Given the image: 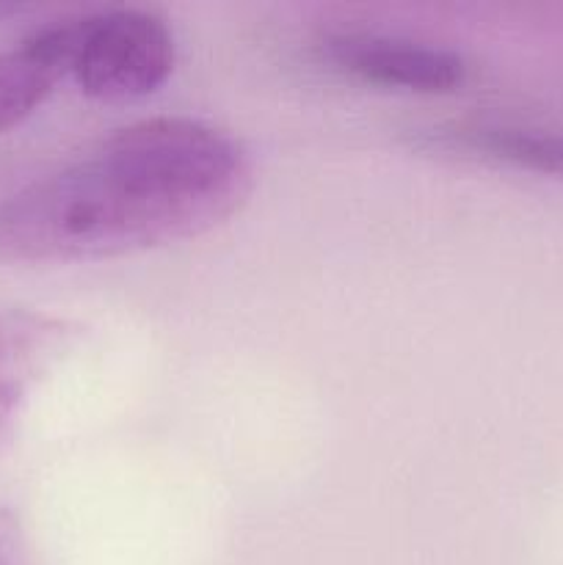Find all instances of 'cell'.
<instances>
[{
  "label": "cell",
  "instance_id": "4",
  "mask_svg": "<svg viewBox=\"0 0 563 565\" xmlns=\"http://www.w3.org/2000/svg\"><path fill=\"white\" fill-rule=\"evenodd\" d=\"M77 331L70 320L31 309L0 312V452L14 441L31 390L70 351Z\"/></svg>",
  "mask_w": 563,
  "mask_h": 565
},
{
  "label": "cell",
  "instance_id": "5",
  "mask_svg": "<svg viewBox=\"0 0 563 565\" xmlns=\"http://www.w3.org/2000/svg\"><path fill=\"white\" fill-rule=\"evenodd\" d=\"M81 20L55 22L0 50V132L28 119L53 88L72 75Z\"/></svg>",
  "mask_w": 563,
  "mask_h": 565
},
{
  "label": "cell",
  "instance_id": "2",
  "mask_svg": "<svg viewBox=\"0 0 563 565\" xmlns=\"http://www.w3.org/2000/svg\"><path fill=\"white\" fill-rule=\"evenodd\" d=\"M171 70L174 36L160 17L116 9L81 20L72 75L86 97L132 103L163 86Z\"/></svg>",
  "mask_w": 563,
  "mask_h": 565
},
{
  "label": "cell",
  "instance_id": "6",
  "mask_svg": "<svg viewBox=\"0 0 563 565\" xmlns=\"http://www.w3.org/2000/svg\"><path fill=\"white\" fill-rule=\"evenodd\" d=\"M431 143L453 149V152H472L478 158L500 160L519 169L544 171L563 177V136L528 127L508 125H458L450 130L431 132Z\"/></svg>",
  "mask_w": 563,
  "mask_h": 565
},
{
  "label": "cell",
  "instance_id": "3",
  "mask_svg": "<svg viewBox=\"0 0 563 565\" xmlns=\"http://www.w3.org/2000/svg\"><path fill=\"white\" fill-rule=\"evenodd\" d=\"M320 61L373 86L406 92H453L467 77L461 55L381 33L340 31L318 42Z\"/></svg>",
  "mask_w": 563,
  "mask_h": 565
},
{
  "label": "cell",
  "instance_id": "1",
  "mask_svg": "<svg viewBox=\"0 0 563 565\" xmlns=\"http://www.w3.org/2000/svg\"><path fill=\"white\" fill-rule=\"evenodd\" d=\"M252 158L188 116L121 127L0 202V263H81L196 237L243 207Z\"/></svg>",
  "mask_w": 563,
  "mask_h": 565
},
{
  "label": "cell",
  "instance_id": "8",
  "mask_svg": "<svg viewBox=\"0 0 563 565\" xmlns=\"http://www.w3.org/2000/svg\"><path fill=\"white\" fill-rule=\"evenodd\" d=\"M14 11H20V6H11V3H0V17H6V14H14Z\"/></svg>",
  "mask_w": 563,
  "mask_h": 565
},
{
  "label": "cell",
  "instance_id": "7",
  "mask_svg": "<svg viewBox=\"0 0 563 565\" xmlns=\"http://www.w3.org/2000/svg\"><path fill=\"white\" fill-rule=\"evenodd\" d=\"M0 565H20L17 563V539L14 524L6 513H0Z\"/></svg>",
  "mask_w": 563,
  "mask_h": 565
}]
</instances>
